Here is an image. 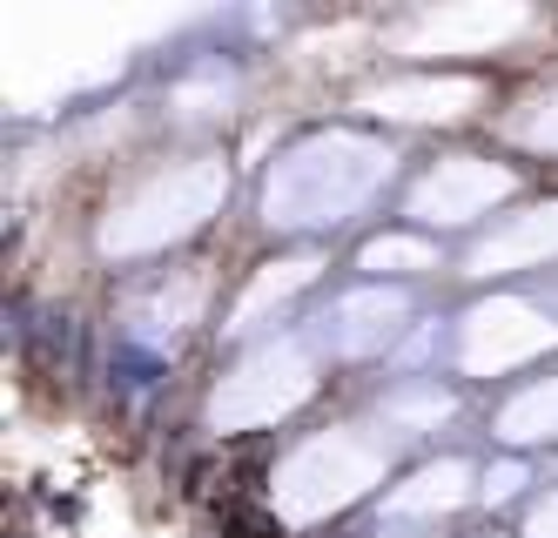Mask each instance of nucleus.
I'll use <instances>...</instances> for the list:
<instances>
[{
	"label": "nucleus",
	"mask_w": 558,
	"mask_h": 538,
	"mask_svg": "<svg viewBox=\"0 0 558 538\" xmlns=\"http://www.w3.org/2000/svg\"><path fill=\"white\" fill-rule=\"evenodd\" d=\"M108 378L122 384V391H148L155 378H162V363H155L148 350H135V344H114V357H108Z\"/></svg>",
	"instance_id": "nucleus-1"
},
{
	"label": "nucleus",
	"mask_w": 558,
	"mask_h": 538,
	"mask_svg": "<svg viewBox=\"0 0 558 538\" xmlns=\"http://www.w3.org/2000/svg\"><path fill=\"white\" fill-rule=\"evenodd\" d=\"M222 538H283V525H276L263 505H235L229 525H222Z\"/></svg>",
	"instance_id": "nucleus-2"
}]
</instances>
